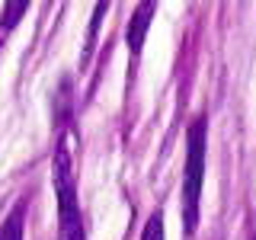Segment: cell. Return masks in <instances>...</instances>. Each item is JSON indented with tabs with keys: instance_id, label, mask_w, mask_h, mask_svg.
I'll return each mask as SVG.
<instances>
[{
	"instance_id": "7a4b0ae2",
	"label": "cell",
	"mask_w": 256,
	"mask_h": 240,
	"mask_svg": "<svg viewBox=\"0 0 256 240\" xmlns=\"http://www.w3.org/2000/svg\"><path fill=\"white\" fill-rule=\"evenodd\" d=\"M205 144H208V118H192L186 132V170H182V228L186 237L198 228V198L205 186Z\"/></svg>"
},
{
	"instance_id": "8992f818",
	"label": "cell",
	"mask_w": 256,
	"mask_h": 240,
	"mask_svg": "<svg viewBox=\"0 0 256 240\" xmlns=\"http://www.w3.org/2000/svg\"><path fill=\"white\" fill-rule=\"evenodd\" d=\"M141 240H166V228H164V212H157L148 218V224H144L141 230Z\"/></svg>"
},
{
	"instance_id": "6da1fadb",
	"label": "cell",
	"mask_w": 256,
	"mask_h": 240,
	"mask_svg": "<svg viewBox=\"0 0 256 240\" xmlns=\"http://www.w3.org/2000/svg\"><path fill=\"white\" fill-rule=\"evenodd\" d=\"M52 186L58 198V240H86V224L80 212V192H77V173L70 160L68 141H58L52 160Z\"/></svg>"
},
{
	"instance_id": "5b68a950",
	"label": "cell",
	"mask_w": 256,
	"mask_h": 240,
	"mask_svg": "<svg viewBox=\"0 0 256 240\" xmlns=\"http://www.w3.org/2000/svg\"><path fill=\"white\" fill-rule=\"evenodd\" d=\"M26 10H29L26 0H13V4L4 6V29H0V42L6 38V32H10V29H16V22H20V16H26Z\"/></svg>"
},
{
	"instance_id": "3957f363",
	"label": "cell",
	"mask_w": 256,
	"mask_h": 240,
	"mask_svg": "<svg viewBox=\"0 0 256 240\" xmlns=\"http://www.w3.org/2000/svg\"><path fill=\"white\" fill-rule=\"evenodd\" d=\"M154 13H157V4H154V0H141V4L134 6L132 20H128V29H125L132 58H138V54H141L144 38H148V29H150V22H154Z\"/></svg>"
},
{
	"instance_id": "277c9868",
	"label": "cell",
	"mask_w": 256,
	"mask_h": 240,
	"mask_svg": "<svg viewBox=\"0 0 256 240\" xmlns=\"http://www.w3.org/2000/svg\"><path fill=\"white\" fill-rule=\"evenodd\" d=\"M26 214H29V198H20L6 218L0 221V240H22L26 237Z\"/></svg>"
}]
</instances>
